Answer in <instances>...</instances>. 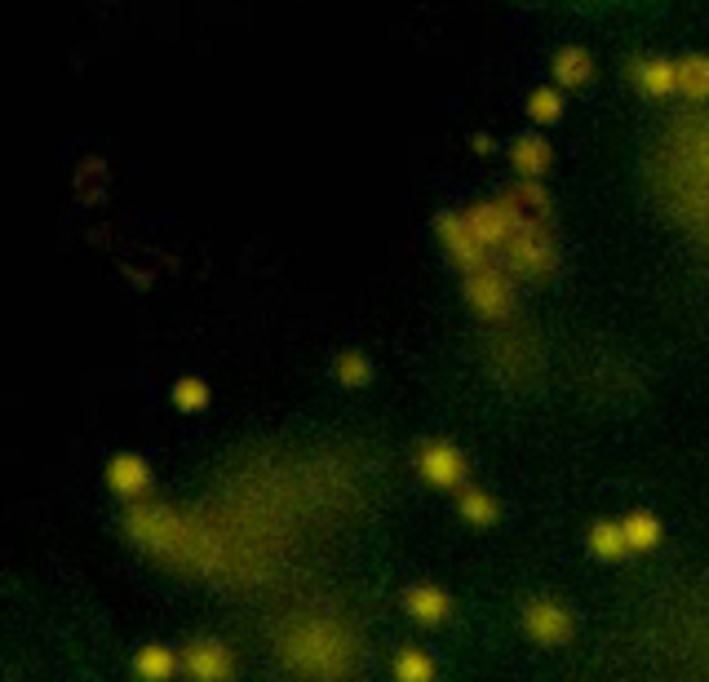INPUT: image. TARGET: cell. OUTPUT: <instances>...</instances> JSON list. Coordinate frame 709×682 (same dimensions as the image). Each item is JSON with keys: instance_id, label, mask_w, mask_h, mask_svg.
I'll return each instance as SVG.
<instances>
[{"instance_id": "cell-1", "label": "cell", "mask_w": 709, "mask_h": 682, "mask_svg": "<svg viewBox=\"0 0 709 682\" xmlns=\"http://www.w3.org/2000/svg\"><path fill=\"white\" fill-rule=\"evenodd\" d=\"M528 218L519 214V204H514L510 195H501V199H488V204H475V209L466 214V227H470V235H475V244L488 253V248H505L510 244V235L519 231Z\"/></svg>"}, {"instance_id": "cell-2", "label": "cell", "mask_w": 709, "mask_h": 682, "mask_svg": "<svg viewBox=\"0 0 709 682\" xmlns=\"http://www.w3.org/2000/svg\"><path fill=\"white\" fill-rule=\"evenodd\" d=\"M505 266L519 276H546L554 266V244L546 235V222H524L505 244Z\"/></svg>"}, {"instance_id": "cell-3", "label": "cell", "mask_w": 709, "mask_h": 682, "mask_svg": "<svg viewBox=\"0 0 709 682\" xmlns=\"http://www.w3.org/2000/svg\"><path fill=\"white\" fill-rule=\"evenodd\" d=\"M519 630L541 647H559L572 638V611L554 598H533L519 607Z\"/></svg>"}, {"instance_id": "cell-4", "label": "cell", "mask_w": 709, "mask_h": 682, "mask_svg": "<svg viewBox=\"0 0 709 682\" xmlns=\"http://www.w3.org/2000/svg\"><path fill=\"white\" fill-rule=\"evenodd\" d=\"M466 302L484 319H505L510 315L514 293H510L505 270H497V261H488V266H479V270H470V276H466Z\"/></svg>"}, {"instance_id": "cell-5", "label": "cell", "mask_w": 709, "mask_h": 682, "mask_svg": "<svg viewBox=\"0 0 709 682\" xmlns=\"http://www.w3.org/2000/svg\"><path fill=\"white\" fill-rule=\"evenodd\" d=\"M417 470L421 479L435 488H462L466 484V456L448 443V439H430L417 448Z\"/></svg>"}, {"instance_id": "cell-6", "label": "cell", "mask_w": 709, "mask_h": 682, "mask_svg": "<svg viewBox=\"0 0 709 682\" xmlns=\"http://www.w3.org/2000/svg\"><path fill=\"white\" fill-rule=\"evenodd\" d=\"M182 669H186L191 682H231V673H235L231 651L218 638H196V643H191L182 651Z\"/></svg>"}, {"instance_id": "cell-7", "label": "cell", "mask_w": 709, "mask_h": 682, "mask_svg": "<svg viewBox=\"0 0 709 682\" xmlns=\"http://www.w3.org/2000/svg\"><path fill=\"white\" fill-rule=\"evenodd\" d=\"M439 240H443V248L453 253V261L466 270H479V266H488V253L475 244V235H470V227H466V214H439Z\"/></svg>"}, {"instance_id": "cell-8", "label": "cell", "mask_w": 709, "mask_h": 682, "mask_svg": "<svg viewBox=\"0 0 709 682\" xmlns=\"http://www.w3.org/2000/svg\"><path fill=\"white\" fill-rule=\"evenodd\" d=\"M107 488L115 497H143L151 488V465L138 456V452H120L111 465H107Z\"/></svg>"}, {"instance_id": "cell-9", "label": "cell", "mask_w": 709, "mask_h": 682, "mask_svg": "<svg viewBox=\"0 0 709 682\" xmlns=\"http://www.w3.org/2000/svg\"><path fill=\"white\" fill-rule=\"evenodd\" d=\"M404 611L417 625H443L448 611H453V598H448L439 585H413L404 594Z\"/></svg>"}, {"instance_id": "cell-10", "label": "cell", "mask_w": 709, "mask_h": 682, "mask_svg": "<svg viewBox=\"0 0 709 682\" xmlns=\"http://www.w3.org/2000/svg\"><path fill=\"white\" fill-rule=\"evenodd\" d=\"M634 85L648 94V98H670V94H679L674 58H643V62L634 66Z\"/></svg>"}, {"instance_id": "cell-11", "label": "cell", "mask_w": 709, "mask_h": 682, "mask_svg": "<svg viewBox=\"0 0 709 682\" xmlns=\"http://www.w3.org/2000/svg\"><path fill=\"white\" fill-rule=\"evenodd\" d=\"M590 76H595V58L582 45H563L554 53V81H559V89H582V85H590Z\"/></svg>"}, {"instance_id": "cell-12", "label": "cell", "mask_w": 709, "mask_h": 682, "mask_svg": "<svg viewBox=\"0 0 709 682\" xmlns=\"http://www.w3.org/2000/svg\"><path fill=\"white\" fill-rule=\"evenodd\" d=\"M510 160H514V169H519L524 182H537V178L550 169V143L537 138V133H524V138H514Z\"/></svg>"}, {"instance_id": "cell-13", "label": "cell", "mask_w": 709, "mask_h": 682, "mask_svg": "<svg viewBox=\"0 0 709 682\" xmlns=\"http://www.w3.org/2000/svg\"><path fill=\"white\" fill-rule=\"evenodd\" d=\"M178 651L173 647H164V643H147V647H138L134 651V673L143 678V682H169L173 673H178Z\"/></svg>"}, {"instance_id": "cell-14", "label": "cell", "mask_w": 709, "mask_h": 682, "mask_svg": "<svg viewBox=\"0 0 709 682\" xmlns=\"http://www.w3.org/2000/svg\"><path fill=\"white\" fill-rule=\"evenodd\" d=\"M621 536H625L629 550L648 555V550H657V545H661V519L648 514V510H629V514L621 519Z\"/></svg>"}, {"instance_id": "cell-15", "label": "cell", "mask_w": 709, "mask_h": 682, "mask_svg": "<svg viewBox=\"0 0 709 682\" xmlns=\"http://www.w3.org/2000/svg\"><path fill=\"white\" fill-rule=\"evenodd\" d=\"M679 72V94L692 98V102H705L709 98V53H683L674 62Z\"/></svg>"}, {"instance_id": "cell-16", "label": "cell", "mask_w": 709, "mask_h": 682, "mask_svg": "<svg viewBox=\"0 0 709 682\" xmlns=\"http://www.w3.org/2000/svg\"><path fill=\"white\" fill-rule=\"evenodd\" d=\"M586 540H590V555H595V559H603V563H612V559H625V555H629V545H625V536H621V523H608V519H603V523H595Z\"/></svg>"}, {"instance_id": "cell-17", "label": "cell", "mask_w": 709, "mask_h": 682, "mask_svg": "<svg viewBox=\"0 0 709 682\" xmlns=\"http://www.w3.org/2000/svg\"><path fill=\"white\" fill-rule=\"evenodd\" d=\"M457 510H462V519L475 523V527H492V523H497V501H492L488 492H479V488H462Z\"/></svg>"}, {"instance_id": "cell-18", "label": "cell", "mask_w": 709, "mask_h": 682, "mask_svg": "<svg viewBox=\"0 0 709 682\" xmlns=\"http://www.w3.org/2000/svg\"><path fill=\"white\" fill-rule=\"evenodd\" d=\"M395 682H435V660L421 647H404L395 656Z\"/></svg>"}, {"instance_id": "cell-19", "label": "cell", "mask_w": 709, "mask_h": 682, "mask_svg": "<svg viewBox=\"0 0 709 682\" xmlns=\"http://www.w3.org/2000/svg\"><path fill=\"white\" fill-rule=\"evenodd\" d=\"M173 407H178V413H205V407H209V381L205 377L173 381Z\"/></svg>"}, {"instance_id": "cell-20", "label": "cell", "mask_w": 709, "mask_h": 682, "mask_svg": "<svg viewBox=\"0 0 709 682\" xmlns=\"http://www.w3.org/2000/svg\"><path fill=\"white\" fill-rule=\"evenodd\" d=\"M528 115L537 120V124H554L559 115H563V94H559V85H541V89H533L528 94Z\"/></svg>"}, {"instance_id": "cell-21", "label": "cell", "mask_w": 709, "mask_h": 682, "mask_svg": "<svg viewBox=\"0 0 709 682\" xmlns=\"http://www.w3.org/2000/svg\"><path fill=\"white\" fill-rule=\"evenodd\" d=\"M338 381L346 386V390H355V386H368V377H372V364H368V355H359V351H342L338 355Z\"/></svg>"}, {"instance_id": "cell-22", "label": "cell", "mask_w": 709, "mask_h": 682, "mask_svg": "<svg viewBox=\"0 0 709 682\" xmlns=\"http://www.w3.org/2000/svg\"><path fill=\"white\" fill-rule=\"evenodd\" d=\"M470 143H475V151H479V156H492V138H488V133H475Z\"/></svg>"}]
</instances>
